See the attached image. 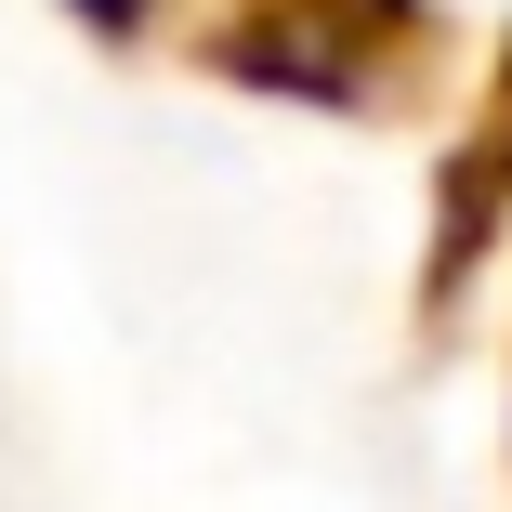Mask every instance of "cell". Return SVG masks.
<instances>
[{
  "label": "cell",
  "mask_w": 512,
  "mask_h": 512,
  "mask_svg": "<svg viewBox=\"0 0 512 512\" xmlns=\"http://www.w3.org/2000/svg\"><path fill=\"white\" fill-rule=\"evenodd\" d=\"M447 27L421 0H237L211 27V66L302 92V106H394L407 79H434Z\"/></svg>",
  "instance_id": "obj_1"
},
{
  "label": "cell",
  "mask_w": 512,
  "mask_h": 512,
  "mask_svg": "<svg viewBox=\"0 0 512 512\" xmlns=\"http://www.w3.org/2000/svg\"><path fill=\"white\" fill-rule=\"evenodd\" d=\"M499 211H512V53H499L486 119H473V132H460V158H447V237H434V263H421V289H434V302L473 276V250L499 237Z\"/></svg>",
  "instance_id": "obj_2"
},
{
  "label": "cell",
  "mask_w": 512,
  "mask_h": 512,
  "mask_svg": "<svg viewBox=\"0 0 512 512\" xmlns=\"http://www.w3.org/2000/svg\"><path fill=\"white\" fill-rule=\"evenodd\" d=\"M79 14H92V27H145V0H79Z\"/></svg>",
  "instance_id": "obj_3"
}]
</instances>
